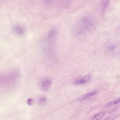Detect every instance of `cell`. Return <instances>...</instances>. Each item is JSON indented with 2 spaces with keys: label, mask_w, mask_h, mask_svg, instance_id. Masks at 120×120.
I'll return each instance as SVG.
<instances>
[{
  "label": "cell",
  "mask_w": 120,
  "mask_h": 120,
  "mask_svg": "<svg viewBox=\"0 0 120 120\" xmlns=\"http://www.w3.org/2000/svg\"><path fill=\"white\" fill-rule=\"evenodd\" d=\"M18 70H13L4 73L0 76V86L2 90L13 89L17 84L19 78Z\"/></svg>",
  "instance_id": "obj_1"
},
{
  "label": "cell",
  "mask_w": 120,
  "mask_h": 120,
  "mask_svg": "<svg viewBox=\"0 0 120 120\" xmlns=\"http://www.w3.org/2000/svg\"><path fill=\"white\" fill-rule=\"evenodd\" d=\"M80 26L82 31H90L94 26V23L92 18L89 16L82 18L80 21Z\"/></svg>",
  "instance_id": "obj_2"
},
{
  "label": "cell",
  "mask_w": 120,
  "mask_h": 120,
  "mask_svg": "<svg viewBox=\"0 0 120 120\" xmlns=\"http://www.w3.org/2000/svg\"><path fill=\"white\" fill-rule=\"evenodd\" d=\"M52 83V81L50 79L47 78L42 79L39 83L40 88L43 92H46L49 89Z\"/></svg>",
  "instance_id": "obj_3"
},
{
  "label": "cell",
  "mask_w": 120,
  "mask_h": 120,
  "mask_svg": "<svg viewBox=\"0 0 120 120\" xmlns=\"http://www.w3.org/2000/svg\"><path fill=\"white\" fill-rule=\"evenodd\" d=\"M91 77V76L90 75H86L75 80L74 81V83L77 85L83 84L88 82Z\"/></svg>",
  "instance_id": "obj_4"
},
{
  "label": "cell",
  "mask_w": 120,
  "mask_h": 120,
  "mask_svg": "<svg viewBox=\"0 0 120 120\" xmlns=\"http://www.w3.org/2000/svg\"><path fill=\"white\" fill-rule=\"evenodd\" d=\"M14 30L15 33L19 35H22L24 34V28L20 25L16 26L14 28Z\"/></svg>",
  "instance_id": "obj_5"
},
{
  "label": "cell",
  "mask_w": 120,
  "mask_h": 120,
  "mask_svg": "<svg viewBox=\"0 0 120 120\" xmlns=\"http://www.w3.org/2000/svg\"><path fill=\"white\" fill-rule=\"evenodd\" d=\"M97 93V91H94L86 93L80 97L79 98V99L81 100H83L86 99L94 95Z\"/></svg>",
  "instance_id": "obj_6"
},
{
  "label": "cell",
  "mask_w": 120,
  "mask_h": 120,
  "mask_svg": "<svg viewBox=\"0 0 120 120\" xmlns=\"http://www.w3.org/2000/svg\"><path fill=\"white\" fill-rule=\"evenodd\" d=\"M105 112H101L95 115L92 118V120H99L105 114Z\"/></svg>",
  "instance_id": "obj_7"
},
{
  "label": "cell",
  "mask_w": 120,
  "mask_h": 120,
  "mask_svg": "<svg viewBox=\"0 0 120 120\" xmlns=\"http://www.w3.org/2000/svg\"><path fill=\"white\" fill-rule=\"evenodd\" d=\"M120 102V98L111 101L107 103L105 105V106H109L115 105Z\"/></svg>",
  "instance_id": "obj_8"
},
{
  "label": "cell",
  "mask_w": 120,
  "mask_h": 120,
  "mask_svg": "<svg viewBox=\"0 0 120 120\" xmlns=\"http://www.w3.org/2000/svg\"><path fill=\"white\" fill-rule=\"evenodd\" d=\"M119 115L118 114H113L107 117L104 120H113L117 117Z\"/></svg>",
  "instance_id": "obj_9"
},
{
  "label": "cell",
  "mask_w": 120,
  "mask_h": 120,
  "mask_svg": "<svg viewBox=\"0 0 120 120\" xmlns=\"http://www.w3.org/2000/svg\"><path fill=\"white\" fill-rule=\"evenodd\" d=\"M109 3V1L108 0H103L101 3L102 8L103 9L105 8L108 5Z\"/></svg>",
  "instance_id": "obj_10"
},
{
  "label": "cell",
  "mask_w": 120,
  "mask_h": 120,
  "mask_svg": "<svg viewBox=\"0 0 120 120\" xmlns=\"http://www.w3.org/2000/svg\"><path fill=\"white\" fill-rule=\"evenodd\" d=\"M46 98L44 96L41 97L39 98V101L40 103H43L46 101Z\"/></svg>",
  "instance_id": "obj_11"
},
{
  "label": "cell",
  "mask_w": 120,
  "mask_h": 120,
  "mask_svg": "<svg viewBox=\"0 0 120 120\" xmlns=\"http://www.w3.org/2000/svg\"><path fill=\"white\" fill-rule=\"evenodd\" d=\"M33 100L31 99H28L27 101V103L30 105L32 104L33 102Z\"/></svg>",
  "instance_id": "obj_12"
}]
</instances>
